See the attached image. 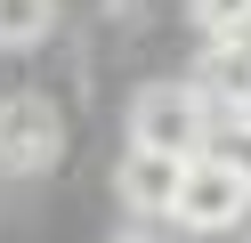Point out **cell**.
I'll use <instances>...</instances> for the list:
<instances>
[{"label": "cell", "mask_w": 251, "mask_h": 243, "mask_svg": "<svg viewBox=\"0 0 251 243\" xmlns=\"http://www.w3.org/2000/svg\"><path fill=\"white\" fill-rule=\"evenodd\" d=\"M178 178H186V162H178V154L130 146V154H122V170H114V187H122V203H130V219H170Z\"/></svg>", "instance_id": "obj_4"}, {"label": "cell", "mask_w": 251, "mask_h": 243, "mask_svg": "<svg viewBox=\"0 0 251 243\" xmlns=\"http://www.w3.org/2000/svg\"><path fill=\"white\" fill-rule=\"evenodd\" d=\"M130 146L195 162L202 146H211V106L195 97V81H146V89L130 97Z\"/></svg>", "instance_id": "obj_1"}, {"label": "cell", "mask_w": 251, "mask_h": 243, "mask_svg": "<svg viewBox=\"0 0 251 243\" xmlns=\"http://www.w3.org/2000/svg\"><path fill=\"white\" fill-rule=\"evenodd\" d=\"M202 154H219V162H235V170L251 178V122H219V130H211V146H202Z\"/></svg>", "instance_id": "obj_7"}, {"label": "cell", "mask_w": 251, "mask_h": 243, "mask_svg": "<svg viewBox=\"0 0 251 243\" xmlns=\"http://www.w3.org/2000/svg\"><path fill=\"white\" fill-rule=\"evenodd\" d=\"M186 16H195V32L211 49H243L251 41V0H186Z\"/></svg>", "instance_id": "obj_5"}, {"label": "cell", "mask_w": 251, "mask_h": 243, "mask_svg": "<svg viewBox=\"0 0 251 243\" xmlns=\"http://www.w3.org/2000/svg\"><path fill=\"white\" fill-rule=\"evenodd\" d=\"M114 243H170V235H154V219H138V227H122Z\"/></svg>", "instance_id": "obj_8"}, {"label": "cell", "mask_w": 251, "mask_h": 243, "mask_svg": "<svg viewBox=\"0 0 251 243\" xmlns=\"http://www.w3.org/2000/svg\"><path fill=\"white\" fill-rule=\"evenodd\" d=\"M57 154H65V113L41 89H8L0 97V170L41 178V170H57Z\"/></svg>", "instance_id": "obj_3"}, {"label": "cell", "mask_w": 251, "mask_h": 243, "mask_svg": "<svg viewBox=\"0 0 251 243\" xmlns=\"http://www.w3.org/2000/svg\"><path fill=\"white\" fill-rule=\"evenodd\" d=\"M57 32V0H0V49H41Z\"/></svg>", "instance_id": "obj_6"}, {"label": "cell", "mask_w": 251, "mask_h": 243, "mask_svg": "<svg viewBox=\"0 0 251 243\" xmlns=\"http://www.w3.org/2000/svg\"><path fill=\"white\" fill-rule=\"evenodd\" d=\"M251 219V178L235 170V162L219 154H195L178 178V203H170V227H186V235H227V227Z\"/></svg>", "instance_id": "obj_2"}, {"label": "cell", "mask_w": 251, "mask_h": 243, "mask_svg": "<svg viewBox=\"0 0 251 243\" xmlns=\"http://www.w3.org/2000/svg\"><path fill=\"white\" fill-rule=\"evenodd\" d=\"M235 122H251V81H243V97H235Z\"/></svg>", "instance_id": "obj_9"}]
</instances>
